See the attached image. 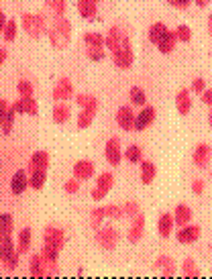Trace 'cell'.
<instances>
[{
	"label": "cell",
	"instance_id": "1",
	"mask_svg": "<svg viewBox=\"0 0 212 279\" xmlns=\"http://www.w3.org/2000/svg\"><path fill=\"white\" fill-rule=\"evenodd\" d=\"M69 31H72L69 22L64 17H55V22L49 27V31H47L49 33V41L55 49H64L69 43Z\"/></svg>",
	"mask_w": 212,
	"mask_h": 279
},
{
	"label": "cell",
	"instance_id": "2",
	"mask_svg": "<svg viewBox=\"0 0 212 279\" xmlns=\"http://www.w3.org/2000/svg\"><path fill=\"white\" fill-rule=\"evenodd\" d=\"M76 102L84 108L80 112V116H78V126H80V129H86V126H90L92 120H94V114H96V108H98V100L94 96H84V94H82V96L76 98Z\"/></svg>",
	"mask_w": 212,
	"mask_h": 279
},
{
	"label": "cell",
	"instance_id": "3",
	"mask_svg": "<svg viewBox=\"0 0 212 279\" xmlns=\"http://www.w3.org/2000/svg\"><path fill=\"white\" fill-rule=\"evenodd\" d=\"M84 43H86V47H88V57L92 61H100L104 60V37L100 33H86L84 35Z\"/></svg>",
	"mask_w": 212,
	"mask_h": 279
},
{
	"label": "cell",
	"instance_id": "4",
	"mask_svg": "<svg viewBox=\"0 0 212 279\" xmlns=\"http://www.w3.org/2000/svg\"><path fill=\"white\" fill-rule=\"evenodd\" d=\"M96 242L106 249V251H110L116 247V242H119V230H116L114 226L110 224H106V226H100L98 232H96Z\"/></svg>",
	"mask_w": 212,
	"mask_h": 279
},
{
	"label": "cell",
	"instance_id": "5",
	"mask_svg": "<svg viewBox=\"0 0 212 279\" xmlns=\"http://www.w3.org/2000/svg\"><path fill=\"white\" fill-rule=\"evenodd\" d=\"M22 27H25V31L31 35V37L37 39L45 33V19H43V15L25 13L22 15Z\"/></svg>",
	"mask_w": 212,
	"mask_h": 279
},
{
	"label": "cell",
	"instance_id": "6",
	"mask_svg": "<svg viewBox=\"0 0 212 279\" xmlns=\"http://www.w3.org/2000/svg\"><path fill=\"white\" fill-rule=\"evenodd\" d=\"M112 61L119 69H131L133 65V49H131V41H125L123 47L112 51Z\"/></svg>",
	"mask_w": 212,
	"mask_h": 279
},
{
	"label": "cell",
	"instance_id": "7",
	"mask_svg": "<svg viewBox=\"0 0 212 279\" xmlns=\"http://www.w3.org/2000/svg\"><path fill=\"white\" fill-rule=\"evenodd\" d=\"M128 39V35L125 31H121L119 27H112L108 33H106V37H104V45H106V49H110V51H116L119 47H123V43Z\"/></svg>",
	"mask_w": 212,
	"mask_h": 279
},
{
	"label": "cell",
	"instance_id": "8",
	"mask_svg": "<svg viewBox=\"0 0 212 279\" xmlns=\"http://www.w3.org/2000/svg\"><path fill=\"white\" fill-rule=\"evenodd\" d=\"M43 242H45V245H53L57 249H62L64 242H65L64 230L62 228H55V226H47L45 232H43Z\"/></svg>",
	"mask_w": 212,
	"mask_h": 279
},
{
	"label": "cell",
	"instance_id": "9",
	"mask_svg": "<svg viewBox=\"0 0 212 279\" xmlns=\"http://www.w3.org/2000/svg\"><path fill=\"white\" fill-rule=\"evenodd\" d=\"M175 239H178L182 245H192V242H196L200 239V226L196 224H186L178 230V235H175Z\"/></svg>",
	"mask_w": 212,
	"mask_h": 279
},
{
	"label": "cell",
	"instance_id": "10",
	"mask_svg": "<svg viewBox=\"0 0 212 279\" xmlns=\"http://www.w3.org/2000/svg\"><path fill=\"white\" fill-rule=\"evenodd\" d=\"M104 155H106V161H108L110 165H119L121 163V143H119V139L112 137L108 143H106V149H104Z\"/></svg>",
	"mask_w": 212,
	"mask_h": 279
},
{
	"label": "cell",
	"instance_id": "11",
	"mask_svg": "<svg viewBox=\"0 0 212 279\" xmlns=\"http://www.w3.org/2000/svg\"><path fill=\"white\" fill-rule=\"evenodd\" d=\"M153 120H155V108H153V106H145L143 110L135 116V129L133 131H145Z\"/></svg>",
	"mask_w": 212,
	"mask_h": 279
},
{
	"label": "cell",
	"instance_id": "12",
	"mask_svg": "<svg viewBox=\"0 0 212 279\" xmlns=\"http://www.w3.org/2000/svg\"><path fill=\"white\" fill-rule=\"evenodd\" d=\"M135 116L133 110L128 108V106H123L119 108V112H116V122H119V126L123 131H133L135 129Z\"/></svg>",
	"mask_w": 212,
	"mask_h": 279
},
{
	"label": "cell",
	"instance_id": "13",
	"mask_svg": "<svg viewBox=\"0 0 212 279\" xmlns=\"http://www.w3.org/2000/svg\"><path fill=\"white\" fill-rule=\"evenodd\" d=\"M27 185H31L27 171L25 169H19L15 176H13V179H10V192H13V194H22V192L27 190Z\"/></svg>",
	"mask_w": 212,
	"mask_h": 279
},
{
	"label": "cell",
	"instance_id": "14",
	"mask_svg": "<svg viewBox=\"0 0 212 279\" xmlns=\"http://www.w3.org/2000/svg\"><path fill=\"white\" fill-rule=\"evenodd\" d=\"M74 96V86L72 82H69L67 78H62L60 82H57L55 90H53V98L55 100H67V98H72Z\"/></svg>",
	"mask_w": 212,
	"mask_h": 279
},
{
	"label": "cell",
	"instance_id": "15",
	"mask_svg": "<svg viewBox=\"0 0 212 279\" xmlns=\"http://www.w3.org/2000/svg\"><path fill=\"white\" fill-rule=\"evenodd\" d=\"M143 228H145V218H143V214H137L133 220L131 230H128V242H133V245L139 242L141 237H143Z\"/></svg>",
	"mask_w": 212,
	"mask_h": 279
},
{
	"label": "cell",
	"instance_id": "16",
	"mask_svg": "<svg viewBox=\"0 0 212 279\" xmlns=\"http://www.w3.org/2000/svg\"><path fill=\"white\" fill-rule=\"evenodd\" d=\"M94 176V163L92 161H78L74 165V178L76 179H90Z\"/></svg>",
	"mask_w": 212,
	"mask_h": 279
},
{
	"label": "cell",
	"instance_id": "17",
	"mask_svg": "<svg viewBox=\"0 0 212 279\" xmlns=\"http://www.w3.org/2000/svg\"><path fill=\"white\" fill-rule=\"evenodd\" d=\"M208 159H210V147L204 145V143H200L196 147V151H194V163H196V167L204 169L208 165Z\"/></svg>",
	"mask_w": 212,
	"mask_h": 279
},
{
	"label": "cell",
	"instance_id": "18",
	"mask_svg": "<svg viewBox=\"0 0 212 279\" xmlns=\"http://www.w3.org/2000/svg\"><path fill=\"white\" fill-rule=\"evenodd\" d=\"M175 106H178L180 114H188L192 108V98H190V92L188 90H180L178 92V98H175Z\"/></svg>",
	"mask_w": 212,
	"mask_h": 279
},
{
	"label": "cell",
	"instance_id": "19",
	"mask_svg": "<svg viewBox=\"0 0 212 279\" xmlns=\"http://www.w3.org/2000/svg\"><path fill=\"white\" fill-rule=\"evenodd\" d=\"M173 224H175V218H173L171 214H161V216H159V222H157L159 235H161L163 239H168V237L171 235V228H173Z\"/></svg>",
	"mask_w": 212,
	"mask_h": 279
},
{
	"label": "cell",
	"instance_id": "20",
	"mask_svg": "<svg viewBox=\"0 0 212 279\" xmlns=\"http://www.w3.org/2000/svg\"><path fill=\"white\" fill-rule=\"evenodd\" d=\"M78 10L84 19L92 20L96 17V0H78Z\"/></svg>",
	"mask_w": 212,
	"mask_h": 279
},
{
	"label": "cell",
	"instance_id": "21",
	"mask_svg": "<svg viewBox=\"0 0 212 279\" xmlns=\"http://www.w3.org/2000/svg\"><path fill=\"white\" fill-rule=\"evenodd\" d=\"M175 41H178V33H175V31H168L166 37L157 43V47H159L161 53H171L173 47H175Z\"/></svg>",
	"mask_w": 212,
	"mask_h": 279
},
{
	"label": "cell",
	"instance_id": "22",
	"mask_svg": "<svg viewBox=\"0 0 212 279\" xmlns=\"http://www.w3.org/2000/svg\"><path fill=\"white\" fill-rule=\"evenodd\" d=\"M173 218H175V224L178 226H186V224H190V220H192V210L186 204H180L175 208Z\"/></svg>",
	"mask_w": 212,
	"mask_h": 279
},
{
	"label": "cell",
	"instance_id": "23",
	"mask_svg": "<svg viewBox=\"0 0 212 279\" xmlns=\"http://www.w3.org/2000/svg\"><path fill=\"white\" fill-rule=\"evenodd\" d=\"M157 176V169H155V163H151V161H143L141 163V181L145 185H149Z\"/></svg>",
	"mask_w": 212,
	"mask_h": 279
},
{
	"label": "cell",
	"instance_id": "24",
	"mask_svg": "<svg viewBox=\"0 0 212 279\" xmlns=\"http://www.w3.org/2000/svg\"><path fill=\"white\" fill-rule=\"evenodd\" d=\"M155 269H161L166 277H173L175 275V263L170 257H159L155 261Z\"/></svg>",
	"mask_w": 212,
	"mask_h": 279
},
{
	"label": "cell",
	"instance_id": "25",
	"mask_svg": "<svg viewBox=\"0 0 212 279\" xmlns=\"http://www.w3.org/2000/svg\"><path fill=\"white\" fill-rule=\"evenodd\" d=\"M31 275L33 277H47L43 255H33V259H31Z\"/></svg>",
	"mask_w": 212,
	"mask_h": 279
},
{
	"label": "cell",
	"instance_id": "26",
	"mask_svg": "<svg viewBox=\"0 0 212 279\" xmlns=\"http://www.w3.org/2000/svg\"><path fill=\"white\" fill-rule=\"evenodd\" d=\"M166 33H168V27L163 25V22H155V25H151V29H149V41L157 45L163 37H166Z\"/></svg>",
	"mask_w": 212,
	"mask_h": 279
},
{
	"label": "cell",
	"instance_id": "27",
	"mask_svg": "<svg viewBox=\"0 0 212 279\" xmlns=\"http://www.w3.org/2000/svg\"><path fill=\"white\" fill-rule=\"evenodd\" d=\"M47 163H49V155L45 153V151H37V153H33L31 157V169H45Z\"/></svg>",
	"mask_w": 212,
	"mask_h": 279
},
{
	"label": "cell",
	"instance_id": "28",
	"mask_svg": "<svg viewBox=\"0 0 212 279\" xmlns=\"http://www.w3.org/2000/svg\"><path fill=\"white\" fill-rule=\"evenodd\" d=\"M31 188L33 190H41L45 185V169H31Z\"/></svg>",
	"mask_w": 212,
	"mask_h": 279
},
{
	"label": "cell",
	"instance_id": "29",
	"mask_svg": "<svg viewBox=\"0 0 212 279\" xmlns=\"http://www.w3.org/2000/svg\"><path fill=\"white\" fill-rule=\"evenodd\" d=\"M31 247V228H22L21 230V235H19V247L17 251L22 255V253H27Z\"/></svg>",
	"mask_w": 212,
	"mask_h": 279
},
{
	"label": "cell",
	"instance_id": "30",
	"mask_svg": "<svg viewBox=\"0 0 212 279\" xmlns=\"http://www.w3.org/2000/svg\"><path fill=\"white\" fill-rule=\"evenodd\" d=\"M69 119V106H65V104H60V106L53 108V122L62 124Z\"/></svg>",
	"mask_w": 212,
	"mask_h": 279
},
{
	"label": "cell",
	"instance_id": "31",
	"mask_svg": "<svg viewBox=\"0 0 212 279\" xmlns=\"http://www.w3.org/2000/svg\"><path fill=\"white\" fill-rule=\"evenodd\" d=\"M0 119H2V135H8L13 131V119H15V110L10 108L6 112H0Z\"/></svg>",
	"mask_w": 212,
	"mask_h": 279
},
{
	"label": "cell",
	"instance_id": "32",
	"mask_svg": "<svg viewBox=\"0 0 212 279\" xmlns=\"http://www.w3.org/2000/svg\"><path fill=\"white\" fill-rule=\"evenodd\" d=\"M112 183H114V176H112V173H100L96 188H100V190H104L106 194H108L110 188H112Z\"/></svg>",
	"mask_w": 212,
	"mask_h": 279
},
{
	"label": "cell",
	"instance_id": "33",
	"mask_svg": "<svg viewBox=\"0 0 212 279\" xmlns=\"http://www.w3.org/2000/svg\"><path fill=\"white\" fill-rule=\"evenodd\" d=\"M182 273H184V277H200V271H198L194 259H186V261H184Z\"/></svg>",
	"mask_w": 212,
	"mask_h": 279
},
{
	"label": "cell",
	"instance_id": "34",
	"mask_svg": "<svg viewBox=\"0 0 212 279\" xmlns=\"http://www.w3.org/2000/svg\"><path fill=\"white\" fill-rule=\"evenodd\" d=\"M13 253H15V251H13V239H10L8 235H2V247H0V257H2V261H4V259H8Z\"/></svg>",
	"mask_w": 212,
	"mask_h": 279
},
{
	"label": "cell",
	"instance_id": "35",
	"mask_svg": "<svg viewBox=\"0 0 212 279\" xmlns=\"http://www.w3.org/2000/svg\"><path fill=\"white\" fill-rule=\"evenodd\" d=\"M131 102L135 104V106H145V102H147V96H145V92L141 90V88H131Z\"/></svg>",
	"mask_w": 212,
	"mask_h": 279
},
{
	"label": "cell",
	"instance_id": "36",
	"mask_svg": "<svg viewBox=\"0 0 212 279\" xmlns=\"http://www.w3.org/2000/svg\"><path fill=\"white\" fill-rule=\"evenodd\" d=\"M47 6H49L55 17H64L65 13V0H47Z\"/></svg>",
	"mask_w": 212,
	"mask_h": 279
},
{
	"label": "cell",
	"instance_id": "37",
	"mask_svg": "<svg viewBox=\"0 0 212 279\" xmlns=\"http://www.w3.org/2000/svg\"><path fill=\"white\" fill-rule=\"evenodd\" d=\"M0 230H2V235H8V237H10V232H13V218L6 212L0 216Z\"/></svg>",
	"mask_w": 212,
	"mask_h": 279
},
{
	"label": "cell",
	"instance_id": "38",
	"mask_svg": "<svg viewBox=\"0 0 212 279\" xmlns=\"http://www.w3.org/2000/svg\"><path fill=\"white\" fill-rule=\"evenodd\" d=\"M125 157L131 161V163H139L141 161V149H139V145H131L127 151H125Z\"/></svg>",
	"mask_w": 212,
	"mask_h": 279
},
{
	"label": "cell",
	"instance_id": "39",
	"mask_svg": "<svg viewBox=\"0 0 212 279\" xmlns=\"http://www.w3.org/2000/svg\"><path fill=\"white\" fill-rule=\"evenodd\" d=\"M17 90H19L21 98H31L33 96V86H31V82H27V80H21Z\"/></svg>",
	"mask_w": 212,
	"mask_h": 279
},
{
	"label": "cell",
	"instance_id": "40",
	"mask_svg": "<svg viewBox=\"0 0 212 279\" xmlns=\"http://www.w3.org/2000/svg\"><path fill=\"white\" fill-rule=\"evenodd\" d=\"M2 35H4L6 41H15V37H17V22L15 20H8L6 27L2 29Z\"/></svg>",
	"mask_w": 212,
	"mask_h": 279
},
{
	"label": "cell",
	"instance_id": "41",
	"mask_svg": "<svg viewBox=\"0 0 212 279\" xmlns=\"http://www.w3.org/2000/svg\"><path fill=\"white\" fill-rule=\"evenodd\" d=\"M21 102H22V110H25V114H31V116L37 114V102H35L33 98H21Z\"/></svg>",
	"mask_w": 212,
	"mask_h": 279
},
{
	"label": "cell",
	"instance_id": "42",
	"mask_svg": "<svg viewBox=\"0 0 212 279\" xmlns=\"http://www.w3.org/2000/svg\"><path fill=\"white\" fill-rule=\"evenodd\" d=\"M41 255H43L45 259H49V261H57V257H60V249L53 247V245H45L43 251H41Z\"/></svg>",
	"mask_w": 212,
	"mask_h": 279
},
{
	"label": "cell",
	"instance_id": "43",
	"mask_svg": "<svg viewBox=\"0 0 212 279\" xmlns=\"http://www.w3.org/2000/svg\"><path fill=\"white\" fill-rule=\"evenodd\" d=\"M19 255H21V253L17 251V253L10 255L8 259L2 261V267H4V269H8V271H15V269H17V265H19Z\"/></svg>",
	"mask_w": 212,
	"mask_h": 279
},
{
	"label": "cell",
	"instance_id": "44",
	"mask_svg": "<svg viewBox=\"0 0 212 279\" xmlns=\"http://www.w3.org/2000/svg\"><path fill=\"white\" fill-rule=\"evenodd\" d=\"M175 33H178V41L188 43L192 39V31H190V27H186V25H180L178 29H175Z\"/></svg>",
	"mask_w": 212,
	"mask_h": 279
},
{
	"label": "cell",
	"instance_id": "45",
	"mask_svg": "<svg viewBox=\"0 0 212 279\" xmlns=\"http://www.w3.org/2000/svg\"><path fill=\"white\" fill-rule=\"evenodd\" d=\"M104 216H106L104 208H96V210H92V226L94 228H100V222H102Z\"/></svg>",
	"mask_w": 212,
	"mask_h": 279
},
{
	"label": "cell",
	"instance_id": "46",
	"mask_svg": "<svg viewBox=\"0 0 212 279\" xmlns=\"http://www.w3.org/2000/svg\"><path fill=\"white\" fill-rule=\"evenodd\" d=\"M104 212H106V216H108V218H121L123 212H125V208H119V206H106Z\"/></svg>",
	"mask_w": 212,
	"mask_h": 279
},
{
	"label": "cell",
	"instance_id": "47",
	"mask_svg": "<svg viewBox=\"0 0 212 279\" xmlns=\"http://www.w3.org/2000/svg\"><path fill=\"white\" fill-rule=\"evenodd\" d=\"M125 214L135 218V216L139 214V204H137V202H127V204H125Z\"/></svg>",
	"mask_w": 212,
	"mask_h": 279
},
{
	"label": "cell",
	"instance_id": "48",
	"mask_svg": "<svg viewBox=\"0 0 212 279\" xmlns=\"http://www.w3.org/2000/svg\"><path fill=\"white\" fill-rule=\"evenodd\" d=\"M78 188H80V179H69V181L65 183V192H67V194H76Z\"/></svg>",
	"mask_w": 212,
	"mask_h": 279
},
{
	"label": "cell",
	"instance_id": "49",
	"mask_svg": "<svg viewBox=\"0 0 212 279\" xmlns=\"http://www.w3.org/2000/svg\"><path fill=\"white\" fill-rule=\"evenodd\" d=\"M192 192H194L196 196L204 194V181H202V179H194V183H192Z\"/></svg>",
	"mask_w": 212,
	"mask_h": 279
},
{
	"label": "cell",
	"instance_id": "50",
	"mask_svg": "<svg viewBox=\"0 0 212 279\" xmlns=\"http://www.w3.org/2000/svg\"><path fill=\"white\" fill-rule=\"evenodd\" d=\"M192 90L196 92V94H202V92H204V80H202V78L194 80V84H192Z\"/></svg>",
	"mask_w": 212,
	"mask_h": 279
},
{
	"label": "cell",
	"instance_id": "51",
	"mask_svg": "<svg viewBox=\"0 0 212 279\" xmlns=\"http://www.w3.org/2000/svg\"><path fill=\"white\" fill-rule=\"evenodd\" d=\"M168 2H170L171 6H175V8H188L192 0H168Z\"/></svg>",
	"mask_w": 212,
	"mask_h": 279
},
{
	"label": "cell",
	"instance_id": "52",
	"mask_svg": "<svg viewBox=\"0 0 212 279\" xmlns=\"http://www.w3.org/2000/svg\"><path fill=\"white\" fill-rule=\"evenodd\" d=\"M200 96H202V102H204V104H208V106L212 108V88L204 90V92H202V94H200Z\"/></svg>",
	"mask_w": 212,
	"mask_h": 279
},
{
	"label": "cell",
	"instance_id": "53",
	"mask_svg": "<svg viewBox=\"0 0 212 279\" xmlns=\"http://www.w3.org/2000/svg\"><path fill=\"white\" fill-rule=\"evenodd\" d=\"M104 196H106V192H104V190H100V188H94V190H92V200H96V202H98V200H102Z\"/></svg>",
	"mask_w": 212,
	"mask_h": 279
},
{
	"label": "cell",
	"instance_id": "54",
	"mask_svg": "<svg viewBox=\"0 0 212 279\" xmlns=\"http://www.w3.org/2000/svg\"><path fill=\"white\" fill-rule=\"evenodd\" d=\"M0 27H6V17H4V13H0Z\"/></svg>",
	"mask_w": 212,
	"mask_h": 279
},
{
	"label": "cell",
	"instance_id": "55",
	"mask_svg": "<svg viewBox=\"0 0 212 279\" xmlns=\"http://www.w3.org/2000/svg\"><path fill=\"white\" fill-rule=\"evenodd\" d=\"M208 2H210V0H196V4H198V6H206Z\"/></svg>",
	"mask_w": 212,
	"mask_h": 279
},
{
	"label": "cell",
	"instance_id": "56",
	"mask_svg": "<svg viewBox=\"0 0 212 279\" xmlns=\"http://www.w3.org/2000/svg\"><path fill=\"white\" fill-rule=\"evenodd\" d=\"M208 31H210V37H212V15H210V19H208Z\"/></svg>",
	"mask_w": 212,
	"mask_h": 279
},
{
	"label": "cell",
	"instance_id": "57",
	"mask_svg": "<svg viewBox=\"0 0 212 279\" xmlns=\"http://www.w3.org/2000/svg\"><path fill=\"white\" fill-rule=\"evenodd\" d=\"M0 60H2V63L6 61V51H4V49H2V53H0Z\"/></svg>",
	"mask_w": 212,
	"mask_h": 279
},
{
	"label": "cell",
	"instance_id": "58",
	"mask_svg": "<svg viewBox=\"0 0 212 279\" xmlns=\"http://www.w3.org/2000/svg\"><path fill=\"white\" fill-rule=\"evenodd\" d=\"M208 122H210V126H212V108H210V114H208Z\"/></svg>",
	"mask_w": 212,
	"mask_h": 279
},
{
	"label": "cell",
	"instance_id": "59",
	"mask_svg": "<svg viewBox=\"0 0 212 279\" xmlns=\"http://www.w3.org/2000/svg\"><path fill=\"white\" fill-rule=\"evenodd\" d=\"M96 2H98V0H96Z\"/></svg>",
	"mask_w": 212,
	"mask_h": 279
}]
</instances>
